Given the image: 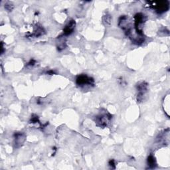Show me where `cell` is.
Returning a JSON list of instances; mask_svg holds the SVG:
<instances>
[{"mask_svg":"<svg viewBox=\"0 0 170 170\" xmlns=\"http://www.w3.org/2000/svg\"><path fill=\"white\" fill-rule=\"evenodd\" d=\"M35 63H36V61L34 59H31V60H30V61L28 63H27V66H34L35 65Z\"/></svg>","mask_w":170,"mask_h":170,"instance_id":"8fae6325","label":"cell"},{"mask_svg":"<svg viewBox=\"0 0 170 170\" xmlns=\"http://www.w3.org/2000/svg\"><path fill=\"white\" fill-rule=\"evenodd\" d=\"M47 74L49 75H54V74H56V73H55V72L53 71H52V70H51V71H47Z\"/></svg>","mask_w":170,"mask_h":170,"instance_id":"7c38bea8","label":"cell"},{"mask_svg":"<svg viewBox=\"0 0 170 170\" xmlns=\"http://www.w3.org/2000/svg\"><path fill=\"white\" fill-rule=\"evenodd\" d=\"M30 123L32 124H36V123H39V117L36 115H34L31 117V119L30 120Z\"/></svg>","mask_w":170,"mask_h":170,"instance_id":"ba28073f","label":"cell"},{"mask_svg":"<svg viewBox=\"0 0 170 170\" xmlns=\"http://www.w3.org/2000/svg\"><path fill=\"white\" fill-rule=\"evenodd\" d=\"M112 116L110 114H101L96 117V123L97 126L104 128L108 126V124L110 122Z\"/></svg>","mask_w":170,"mask_h":170,"instance_id":"3957f363","label":"cell"},{"mask_svg":"<svg viewBox=\"0 0 170 170\" xmlns=\"http://www.w3.org/2000/svg\"><path fill=\"white\" fill-rule=\"evenodd\" d=\"M76 83L78 86L84 87L85 86H94L95 80L92 77H89L86 75H80L76 78Z\"/></svg>","mask_w":170,"mask_h":170,"instance_id":"6da1fadb","label":"cell"},{"mask_svg":"<svg viewBox=\"0 0 170 170\" xmlns=\"http://www.w3.org/2000/svg\"><path fill=\"white\" fill-rule=\"evenodd\" d=\"M5 8L7 10V11H11L12 10H13V5L11 4H6L5 5Z\"/></svg>","mask_w":170,"mask_h":170,"instance_id":"30bf717a","label":"cell"},{"mask_svg":"<svg viewBox=\"0 0 170 170\" xmlns=\"http://www.w3.org/2000/svg\"><path fill=\"white\" fill-rule=\"evenodd\" d=\"M148 83H145L144 81L140 82L139 83L137 86H136V89L138 90V95H137V101L138 102H141L144 98V94L147 92L148 90Z\"/></svg>","mask_w":170,"mask_h":170,"instance_id":"277c9868","label":"cell"},{"mask_svg":"<svg viewBox=\"0 0 170 170\" xmlns=\"http://www.w3.org/2000/svg\"><path fill=\"white\" fill-rule=\"evenodd\" d=\"M109 166L112 169H115L116 168V165H115V161L114 160H110L109 161Z\"/></svg>","mask_w":170,"mask_h":170,"instance_id":"9c48e42d","label":"cell"},{"mask_svg":"<svg viewBox=\"0 0 170 170\" xmlns=\"http://www.w3.org/2000/svg\"><path fill=\"white\" fill-rule=\"evenodd\" d=\"M15 144L17 148L20 147L25 140V135L23 133H16L14 134Z\"/></svg>","mask_w":170,"mask_h":170,"instance_id":"8992f818","label":"cell"},{"mask_svg":"<svg viewBox=\"0 0 170 170\" xmlns=\"http://www.w3.org/2000/svg\"><path fill=\"white\" fill-rule=\"evenodd\" d=\"M76 23L74 20H71L69 22L67 25H66L65 29L63 30V35L68 36L72 34L74 31V29L75 28Z\"/></svg>","mask_w":170,"mask_h":170,"instance_id":"5b68a950","label":"cell"},{"mask_svg":"<svg viewBox=\"0 0 170 170\" xmlns=\"http://www.w3.org/2000/svg\"><path fill=\"white\" fill-rule=\"evenodd\" d=\"M148 166L149 167V168H154L156 166V159H155L154 156L153 155H150L148 157Z\"/></svg>","mask_w":170,"mask_h":170,"instance_id":"52a82bcc","label":"cell"},{"mask_svg":"<svg viewBox=\"0 0 170 170\" xmlns=\"http://www.w3.org/2000/svg\"><path fill=\"white\" fill-rule=\"evenodd\" d=\"M151 4L150 6L158 13H162L167 11L169 9L168 1H160V2H148Z\"/></svg>","mask_w":170,"mask_h":170,"instance_id":"7a4b0ae2","label":"cell"}]
</instances>
